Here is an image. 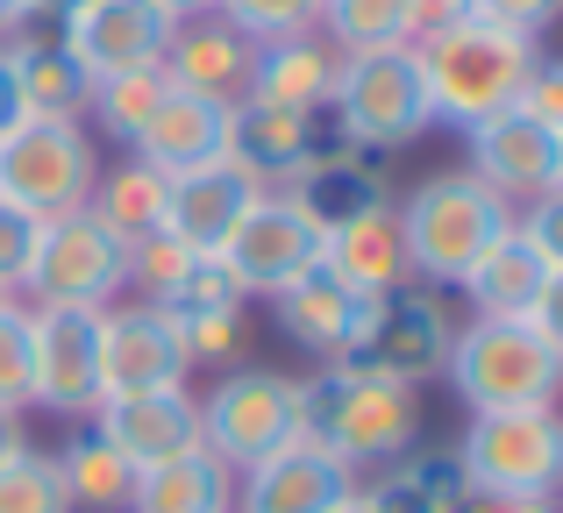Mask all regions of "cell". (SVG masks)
Instances as JSON below:
<instances>
[{
  "mask_svg": "<svg viewBox=\"0 0 563 513\" xmlns=\"http://www.w3.org/2000/svg\"><path fill=\"white\" fill-rule=\"evenodd\" d=\"M357 471H350L335 449H321L314 435L272 449L264 464H250L243 486H235V513H335L357 500Z\"/></svg>",
  "mask_w": 563,
  "mask_h": 513,
  "instance_id": "obj_17",
  "label": "cell"
},
{
  "mask_svg": "<svg viewBox=\"0 0 563 513\" xmlns=\"http://www.w3.org/2000/svg\"><path fill=\"white\" fill-rule=\"evenodd\" d=\"M0 51H8V71H14V93H22V114H71V122L86 114V93H93V79L71 65L65 43L8 36Z\"/></svg>",
  "mask_w": 563,
  "mask_h": 513,
  "instance_id": "obj_28",
  "label": "cell"
},
{
  "mask_svg": "<svg viewBox=\"0 0 563 513\" xmlns=\"http://www.w3.org/2000/svg\"><path fill=\"white\" fill-rule=\"evenodd\" d=\"M442 378L471 414H507V406H550L563 378V328L556 314L528 321H471L450 335V364Z\"/></svg>",
  "mask_w": 563,
  "mask_h": 513,
  "instance_id": "obj_2",
  "label": "cell"
},
{
  "mask_svg": "<svg viewBox=\"0 0 563 513\" xmlns=\"http://www.w3.org/2000/svg\"><path fill=\"white\" fill-rule=\"evenodd\" d=\"M464 300L478 306L485 321H528V314H556V292H563V250L550 236V208L536 214H514L485 257L471 264L464 278Z\"/></svg>",
  "mask_w": 563,
  "mask_h": 513,
  "instance_id": "obj_9",
  "label": "cell"
},
{
  "mask_svg": "<svg viewBox=\"0 0 563 513\" xmlns=\"http://www.w3.org/2000/svg\"><path fill=\"white\" fill-rule=\"evenodd\" d=\"M335 51H385V43H407V22H399V0H321V22Z\"/></svg>",
  "mask_w": 563,
  "mask_h": 513,
  "instance_id": "obj_33",
  "label": "cell"
},
{
  "mask_svg": "<svg viewBox=\"0 0 563 513\" xmlns=\"http://www.w3.org/2000/svg\"><path fill=\"white\" fill-rule=\"evenodd\" d=\"M307 435L321 449L364 471V464H399L421 435V386L393 378L372 357H343L321 378H307Z\"/></svg>",
  "mask_w": 563,
  "mask_h": 513,
  "instance_id": "obj_1",
  "label": "cell"
},
{
  "mask_svg": "<svg viewBox=\"0 0 563 513\" xmlns=\"http://www.w3.org/2000/svg\"><path fill=\"white\" fill-rule=\"evenodd\" d=\"M464 136H471V179H478L485 193H499L507 208H556L563 129L507 108V114H493V122L464 129Z\"/></svg>",
  "mask_w": 563,
  "mask_h": 513,
  "instance_id": "obj_13",
  "label": "cell"
},
{
  "mask_svg": "<svg viewBox=\"0 0 563 513\" xmlns=\"http://www.w3.org/2000/svg\"><path fill=\"white\" fill-rule=\"evenodd\" d=\"M250 65H257V43L243 29H229L221 14H192V22L172 29L165 43V79L172 93L214 100V108H235L250 93Z\"/></svg>",
  "mask_w": 563,
  "mask_h": 513,
  "instance_id": "obj_19",
  "label": "cell"
},
{
  "mask_svg": "<svg viewBox=\"0 0 563 513\" xmlns=\"http://www.w3.org/2000/svg\"><path fill=\"white\" fill-rule=\"evenodd\" d=\"M71 8H79V0H29V22H36V14H43V22H65Z\"/></svg>",
  "mask_w": 563,
  "mask_h": 513,
  "instance_id": "obj_48",
  "label": "cell"
},
{
  "mask_svg": "<svg viewBox=\"0 0 563 513\" xmlns=\"http://www.w3.org/2000/svg\"><path fill=\"white\" fill-rule=\"evenodd\" d=\"M186 364H229L243 349V306H172Z\"/></svg>",
  "mask_w": 563,
  "mask_h": 513,
  "instance_id": "obj_37",
  "label": "cell"
},
{
  "mask_svg": "<svg viewBox=\"0 0 563 513\" xmlns=\"http://www.w3.org/2000/svg\"><path fill=\"white\" fill-rule=\"evenodd\" d=\"M136 157L151 171H165V179H179L192 165H214V157H229V108L172 93L165 108L151 114V129L136 136Z\"/></svg>",
  "mask_w": 563,
  "mask_h": 513,
  "instance_id": "obj_26",
  "label": "cell"
},
{
  "mask_svg": "<svg viewBox=\"0 0 563 513\" xmlns=\"http://www.w3.org/2000/svg\"><path fill=\"white\" fill-rule=\"evenodd\" d=\"M172 14L151 0H79V8L57 22V43L71 51V65L86 79H108V71H136V65H165L172 43Z\"/></svg>",
  "mask_w": 563,
  "mask_h": 513,
  "instance_id": "obj_16",
  "label": "cell"
},
{
  "mask_svg": "<svg viewBox=\"0 0 563 513\" xmlns=\"http://www.w3.org/2000/svg\"><path fill=\"white\" fill-rule=\"evenodd\" d=\"M122 286H129V243L108 222H93V208L43 222L36 264H29V292L43 306H114Z\"/></svg>",
  "mask_w": 563,
  "mask_h": 513,
  "instance_id": "obj_11",
  "label": "cell"
},
{
  "mask_svg": "<svg viewBox=\"0 0 563 513\" xmlns=\"http://www.w3.org/2000/svg\"><path fill=\"white\" fill-rule=\"evenodd\" d=\"M264 186L250 179L235 157H214V165H192L172 179V200H165V228L186 243V250H200V257H214L221 250V236H229L235 222H243V208L257 200Z\"/></svg>",
  "mask_w": 563,
  "mask_h": 513,
  "instance_id": "obj_21",
  "label": "cell"
},
{
  "mask_svg": "<svg viewBox=\"0 0 563 513\" xmlns=\"http://www.w3.org/2000/svg\"><path fill=\"white\" fill-rule=\"evenodd\" d=\"M456 478L464 492H507V500H556L563 478V421L550 406H507V414H471L456 435Z\"/></svg>",
  "mask_w": 563,
  "mask_h": 513,
  "instance_id": "obj_7",
  "label": "cell"
},
{
  "mask_svg": "<svg viewBox=\"0 0 563 513\" xmlns=\"http://www.w3.org/2000/svg\"><path fill=\"white\" fill-rule=\"evenodd\" d=\"M335 129L350 150H407L435 129L428 114V86H421V57L413 43H385V51H350L335 71Z\"/></svg>",
  "mask_w": 563,
  "mask_h": 513,
  "instance_id": "obj_5",
  "label": "cell"
},
{
  "mask_svg": "<svg viewBox=\"0 0 563 513\" xmlns=\"http://www.w3.org/2000/svg\"><path fill=\"white\" fill-rule=\"evenodd\" d=\"M192 264H200V250H186L172 228H157V236H136V243H129V286H143L157 306H165L172 292L192 278Z\"/></svg>",
  "mask_w": 563,
  "mask_h": 513,
  "instance_id": "obj_36",
  "label": "cell"
},
{
  "mask_svg": "<svg viewBox=\"0 0 563 513\" xmlns=\"http://www.w3.org/2000/svg\"><path fill=\"white\" fill-rule=\"evenodd\" d=\"M399 22H407V43H428L442 29L471 22V0H399Z\"/></svg>",
  "mask_w": 563,
  "mask_h": 513,
  "instance_id": "obj_42",
  "label": "cell"
},
{
  "mask_svg": "<svg viewBox=\"0 0 563 513\" xmlns=\"http://www.w3.org/2000/svg\"><path fill=\"white\" fill-rule=\"evenodd\" d=\"M335 513H364V500H350V506H335Z\"/></svg>",
  "mask_w": 563,
  "mask_h": 513,
  "instance_id": "obj_49",
  "label": "cell"
},
{
  "mask_svg": "<svg viewBox=\"0 0 563 513\" xmlns=\"http://www.w3.org/2000/svg\"><path fill=\"white\" fill-rule=\"evenodd\" d=\"M36 236H43L36 214H22V208H8V200H0V300H14V292L29 286V264H36Z\"/></svg>",
  "mask_w": 563,
  "mask_h": 513,
  "instance_id": "obj_39",
  "label": "cell"
},
{
  "mask_svg": "<svg viewBox=\"0 0 563 513\" xmlns=\"http://www.w3.org/2000/svg\"><path fill=\"white\" fill-rule=\"evenodd\" d=\"M214 264L235 278V292H243V300H250V292H264V300H272L278 286H292V278H307L321 264V228L307 222L286 193H257L243 208V222L221 236Z\"/></svg>",
  "mask_w": 563,
  "mask_h": 513,
  "instance_id": "obj_12",
  "label": "cell"
},
{
  "mask_svg": "<svg viewBox=\"0 0 563 513\" xmlns=\"http://www.w3.org/2000/svg\"><path fill=\"white\" fill-rule=\"evenodd\" d=\"M93 428L122 449L136 471H157V464L200 449V400L186 386L165 392H129V400H100L93 406Z\"/></svg>",
  "mask_w": 563,
  "mask_h": 513,
  "instance_id": "obj_18",
  "label": "cell"
},
{
  "mask_svg": "<svg viewBox=\"0 0 563 513\" xmlns=\"http://www.w3.org/2000/svg\"><path fill=\"white\" fill-rule=\"evenodd\" d=\"M100 314L108 306H29V406L93 421L100 406Z\"/></svg>",
  "mask_w": 563,
  "mask_h": 513,
  "instance_id": "obj_10",
  "label": "cell"
},
{
  "mask_svg": "<svg viewBox=\"0 0 563 513\" xmlns=\"http://www.w3.org/2000/svg\"><path fill=\"white\" fill-rule=\"evenodd\" d=\"M22 449H29L22 414H8V406H0V464H8V457H22Z\"/></svg>",
  "mask_w": 563,
  "mask_h": 513,
  "instance_id": "obj_45",
  "label": "cell"
},
{
  "mask_svg": "<svg viewBox=\"0 0 563 513\" xmlns=\"http://www.w3.org/2000/svg\"><path fill=\"white\" fill-rule=\"evenodd\" d=\"M0 513H71L65 478H57V457L22 449V457L0 464Z\"/></svg>",
  "mask_w": 563,
  "mask_h": 513,
  "instance_id": "obj_34",
  "label": "cell"
},
{
  "mask_svg": "<svg viewBox=\"0 0 563 513\" xmlns=\"http://www.w3.org/2000/svg\"><path fill=\"white\" fill-rule=\"evenodd\" d=\"M393 222H399V243H407L413 286H456L485 257V243L514 222V208L499 193H485L471 171H435L393 208Z\"/></svg>",
  "mask_w": 563,
  "mask_h": 513,
  "instance_id": "obj_4",
  "label": "cell"
},
{
  "mask_svg": "<svg viewBox=\"0 0 563 513\" xmlns=\"http://www.w3.org/2000/svg\"><path fill=\"white\" fill-rule=\"evenodd\" d=\"M556 8H563V0H471V14H478V22L507 29V36H528V43L550 36Z\"/></svg>",
  "mask_w": 563,
  "mask_h": 513,
  "instance_id": "obj_40",
  "label": "cell"
},
{
  "mask_svg": "<svg viewBox=\"0 0 563 513\" xmlns=\"http://www.w3.org/2000/svg\"><path fill=\"white\" fill-rule=\"evenodd\" d=\"M165 200H172V179L151 171L143 157H129V165H114V171L93 179V200H86V208L122 243H136V236H157V228H165Z\"/></svg>",
  "mask_w": 563,
  "mask_h": 513,
  "instance_id": "obj_30",
  "label": "cell"
},
{
  "mask_svg": "<svg viewBox=\"0 0 563 513\" xmlns=\"http://www.w3.org/2000/svg\"><path fill=\"white\" fill-rule=\"evenodd\" d=\"M450 314H442L435 286H399L385 292L378 306V335L364 357L385 364L393 378H407V386H421V378H442V364H450Z\"/></svg>",
  "mask_w": 563,
  "mask_h": 513,
  "instance_id": "obj_20",
  "label": "cell"
},
{
  "mask_svg": "<svg viewBox=\"0 0 563 513\" xmlns=\"http://www.w3.org/2000/svg\"><path fill=\"white\" fill-rule=\"evenodd\" d=\"M413 57H421L428 114L450 122V129H478V122H493V114L514 108V93H521V79L536 71L542 43L507 36V29L471 14V22L442 29V36L413 43Z\"/></svg>",
  "mask_w": 563,
  "mask_h": 513,
  "instance_id": "obj_3",
  "label": "cell"
},
{
  "mask_svg": "<svg viewBox=\"0 0 563 513\" xmlns=\"http://www.w3.org/2000/svg\"><path fill=\"white\" fill-rule=\"evenodd\" d=\"M514 108H521V114H536V122H550V129H563V71L550 65V57H536V71L521 79Z\"/></svg>",
  "mask_w": 563,
  "mask_h": 513,
  "instance_id": "obj_41",
  "label": "cell"
},
{
  "mask_svg": "<svg viewBox=\"0 0 563 513\" xmlns=\"http://www.w3.org/2000/svg\"><path fill=\"white\" fill-rule=\"evenodd\" d=\"M378 292H357V286H343L335 271H307V278H292V286H278L272 292V314H278V328L292 335L300 349H314L321 364H343V357H364L372 349V335H378Z\"/></svg>",
  "mask_w": 563,
  "mask_h": 513,
  "instance_id": "obj_15",
  "label": "cell"
},
{
  "mask_svg": "<svg viewBox=\"0 0 563 513\" xmlns=\"http://www.w3.org/2000/svg\"><path fill=\"white\" fill-rule=\"evenodd\" d=\"M57 478H65L71 513H129V492H136V464L108 443L100 428H79L65 449H57Z\"/></svg>",
  "mask_w": 563,
  "mask_h": 513,
  "instance_id": "obj_29",
  "label": "cell"
},
{
  "mask_svg": "<svg viewBox=\"0 0 563 513\" xmlns=\"http://www.w3.org/2000/svg\"><path fill=\"white\" fill-rule=\"evenodd\" d=\"M129 513H235V471L207 449H186L157 471H136Z\"/></svg>",
  "mask_w": 563,
  "mask_h": 513,
  "instance_id": "obj_27",
  "label": "cell"
},
{
  "mask_svg": "<svg viewBox=\"0 0 563 513\" xmlns=\"http://www.w3.org/2000/svg\"><path fill=\"white\" fill-rule=\"evenodd\" d=\"M29 29V0H0V43Z\"/></svg>",
  "mask_w": 563,
  "mask_h": 513,
  "instance_id": "obj_46",
  "label": "cell"
},
{
  "mask_svg": "<svg viewBox=\"0 0 563 513\" xmlns=\"http://www.w3.org/2000/svg\"><path fill=\"white\" fill-rule=\"evenodd\" d=\"M186 343L172 306L136 300L100 314V400H129V392H165L186 386Z\"/></svg>",
  "mask_w": 563,
  "mask_h": 513,
  "instance_id": "obj_14",
  "label": "cell"
},
{
  "mask_svg": "<svg viewBox=\"0 0 563 513\" xmlns=\"http://www.w3.org/2000/svg\"><path fill=\"white\" fill-rule=\"evenodd\" d=\"M321 271H335L343 286H357V292H399V286H413V271H407V243H399V222H393V200L372 214H357V222H343V228H329L321 236Z\"/></svg>",
  "mask_w": 563,
  "mask_h": 513,
  "instance_id": "obj_25",
  "label": "cell"
},
{
  "mask_svg": "<svg viewBox=\"0 0 563 513\" xmlns=\"http://www.w3.org/2000/svg\"><path fill=\"white\" fill-rule=\"evenodd\" d=\"M22 122V93H14V71H8V51H0V136Z\"/></svg>",
  "mask_w": 563,
  "mask_h": 513,
  "instance_id": "obj_44",
  "label": "cell"
},
{
  "mask_svg": "<svg viewBox=\"0 0 563 513\" xmlns=\"http://www.w3.org/2000/svg\"><path fill=\"white\" fill-rule=\"evenodd\" d=\"M450 513H556L550 500H507V492H464Z\"/></svg>",
  "mask_w": 563,
  "mask_h": 513,
  "instance_id": "obj_43",
  "label": "cell"
},
{
  "mask_svg": "<svg viewBox=\"0 0 563 513\" xmlns=\"http://www.w3.org/2000/svg\"><path fill=\"white\" fill-rule=\"evenodd\" d=\"M300 435H307V392L286 371H229L200 400V449L221 457L229 471H250Z\"/></svg>",
  "mask_w": 563,
  "mask_h": 513,
  "instance_id": "obj_8",
  "label": "cell"
},
{
  "mask_svg": "<svg viewBox=\"0 0 563 513\" xmlns=\"http://www.w3.org/2000/svg\"><path fill=\"white\" fill-rule=\"evenodd\" d=\"M0 406L22 414L29 406V306L0 300Z\"/></svg>",
  "mask_w": 563,
  "mask_h": 513,
  "instance_id": "obj_38",
  "label": "cell"
},
{
  "mask_svg": "<svg viewBox=\"0 0 563 513\" xmlns=\"http://www.w3.org/2000/svg\"><path fill=\"white\" fill-rule=\"evenodd\" d=\"M214 14L243 29L250 43H278V36H314L321 0H214Z\"/></svg>",
  "mask_w": 563,
  "mask_h": 513,
  "instance_id": "obj_35",
  "label": "cell"
},
{
  "mask_svg": "<svg viewBox=\"0 0 563 513\" xmlns=\"http://www.w3.org/2000/svg\"><path fill=\"white\" fill-rule=\"evenodd\" d=\"M93 179H100V150L86 136V122H71V114H22L0 136V200L36 214V222L79 214L93 200Z\"/></svg>",
  "mask_w": 563,
  "mask_h": 513,
  "instance_id": "obj_6",
  "label": "cell"
},
{
  "mask_svg": "<svg viewBox=\"0 0 563 513\" xmlns=\"http://www.w3.org/2000/svg\"><path fill=\"white\" fill-rule=\"evenodd\" d=\"M278 193H286L292 208H300L307 222L321 228V236L393 200V193H385V179H378L372 165H364V150H350V143H343V150H314L286 186H278Z\"/></svg>",
  "mask_w": 563,
  "mask_h": 513,
  "instance_id": "obj_23",
  "label": "cell"
},
{
  "mask_svg": "<svg viewBox=\"0 0 563 513\" xmlns=\"http://www.w3.org/2000/svg\"><path fill=\"white\" fill-rule=\"evenodd\" d=\"M314 150H321L314 114L264 108V100H235V108H229V157L264 186V193H278V186H286Z\"/></svg>",
  "mask_w": 563,
  "mask_h": 513,
  "instance_id": "obj_22",
  "label": "cell"
},
{
  "mask_svg": "<svg viewBox=\"0 0 563 513\" xmlns=\"http://www.w3.org/2000/svg\"><path fill=\"white\" fill-rule=\"evenodd\" d=\"M364 513H450L456 500H464V478H456L450 457H399L393 471L378 478L372 492H357Z\"/></svg>",
  "mask_w": 563,
  "mask_h": 513,
  "instance_id": "obj_32",
  "label": "cell"
},
{
  "mask_svg": "<svg viewBox=\"0 0 563 513\" xmlns=\"http://www.w3.org/2000/svg\"><path fill=\"white\" fill-rule=\"evenodd\" d=\"M151 8H165L172 22H192V14H214V0H151Z\"/></svg>",
  "mask_w": 563,
  "mask_h": 513,
  "instance_id": "obj_47",
  "label": "cell"
},
{
  "mask_svg": "<svg viewBox=\"0 0 563 513\" xmlns=\"http://www.w3.org/2000/svg\"><path fill=\"white\" fill-rule=\"evenodd\" d=\"M335 71H343V51L329 36H278L257 43V65H250V93L264 108H292V114H321L335 93Z\"/></svg>",
  "mask_w": 563,
  "mask_h": 513,
  "instance_id": "obj_24",
  "label": "cell"
},
{
  "mask_svg": "<svg viewBox=\"0 0 563 513\" xmlns=\"http://www.w3.org/2000/svg\"><path fill=\"white\" fill-rule=\"evenodd\" d=\"M172 100V79L165 65H136V71H108V79H93V93H86V114H93L100 129H108L114 143H129L136 150V136L151 129V114Z\"/></svg>",
  "mask_w": 563,
  "mask_h": 513,
  "instance_id": "obj_31",
  "label": "cell"
}]
</instances>
